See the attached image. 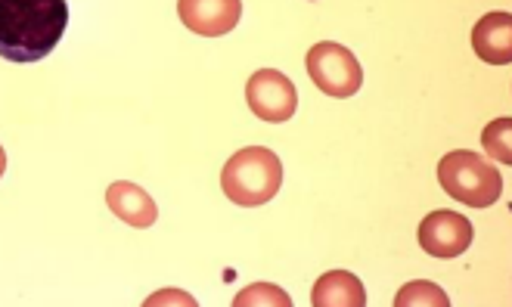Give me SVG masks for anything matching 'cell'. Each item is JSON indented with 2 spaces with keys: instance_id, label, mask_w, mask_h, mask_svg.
Returning <instances> with one entry per match:
<instances>
[{
  "instance_id": "cell-1",
  "label": "cell",
  "mask_w": 512,
  "mask_h": 307,
  "mask_svg": "<svg viewBox=\"0 0 512 307\" xmlns=\"http://www.w3.org/2000/svg\"><path fill=\"white\" fill-rule=\"evenodd\" d=\"M66 25V0H0V56L10 63H38L63 41Z\"/></svg>"
},
{
  "instance_id": "cell-2",
  "label": "cell",
  "mask_w": 512,
  "mask_h": 307,
  "mask_svg": "<svg viewBox=\"0 0 512 307\" xmlns=\"http://www.w3.org/2000/svg\"><path fill=\"white\" fill-rule=\"evenodd\" d=\"M224 196L243 208H258L270 202L283 187V165L274 149L246 146L233 152L221 171Z\"/></svg>"
},
{
  "instance_id": "cell-3",
  "label": "cell",
  "mask_w": 512,
  "mask_h": 307,
  "mask_svg": "<svg viewBox=\"0 0 512 307\" xmlns=\"http://www.w3.org/2000/svg\"><path fill=\"white\" fill-rule=\"evenodd\" d=\"M438 183L450 199L472 208H488L503 193V177L497 165H491L485 156L469 149L447 152L438 162Z\"/></svg>"
},
{
  "instance_id": "cell-4",
  "label": "cell",
  "mask_w": 512,
  "mask_h": 307,
  "mask_svg": "<svg viewBox=\"0 0 512 307\" xmlns=\"http://www.w3.org/2000/svg\"><path fill=\"white\" fill-rule=\"evenodd\" d=\"M308 75L323 90L326 97L348 100L354 97L360 84H364V69H360L357 56L333 41H320L308 50Z\"/></svg>"
},
{
  "instance_id": "cell-5",
  "label": "cell",
  "mask_w": 512,
  "mask_h": 307,
  "mask_svg": "<svg viewBox=\"0 0 512 307\" xmlns=\"http://www.w3.org/2000/svg\"><path fill=\"white\" fill-rule=\"evenodd\" d=\"M246 100L255 118L267 121V125H283L298 109V90L283 72L261 69L246 84Z\"/></svg>"
},
{
  "instance_id": "cell-6",
  "label": "cell",
  "mask_w": 512,
  "mask_h": 307,
  "mask_svg": "<svg viewBox=\"0 0 512 307\" xmlns=\"http://www.w3.org/2000/svg\"><path fill=\"white\" fill-rule=\"evenodd\" d=\"M472 224L457 211H432L419 224V245L432 258H460L472 245Z\"/></svg>"
},
{
  "instance_id": "cell-7",
  "label": "cell",
  "mask_w": 512,
  "mask_h": 307,
  "mask_svg": "<svg viewBox=\"0 0 512 307\" xmlns=\"http://www.w3.org/2000/svg\"><path fill=\"white\" fill-rule=\"evenodd\" d=\"M177 16L202 38H221L239 25L243 0H177Z\"/></svg>"
},
{
  "instance_id": "cell-8",
  "label": "cell",
  "mask_w": 512,
  "mask_h": 307,
  "mask_svg": "<svg viewBox=\"0 0 512 307\" xmlns=\"http://www.w3.org/2000/svg\"><path fill=\"white\" fill-rule=\"evenodd\" d=\"M106 205L112 208V214L118 221H125V224H131L137 230L153 227L156 218H159L156 199L149 196L143 187L128 183V180H115L112 183V187L106 190Z\"/></svg>"
},
{
  "instance_id": "cell-9",
  "label": "cell",
  "mask_w": 512,
  "mask_h": 307,
  "mask_svg": "<svg viewBox=\"0 0 512 307\" xmlns=\"http://www.w3.org/2000/svg\"><path fill=\"white\" fill-rule=\"evenodd\" d=\"M472 50L478 59L491 66L512 63V16L509 13H488L472 28Z\"/></svg>"
},
{
  "instance_id": "cell-10",
  "label": "cell",
  "mask_w": 512,
  "mask_h": 307,
  "mask_svg": "<svg viewBox=\"0 0 512 307\" xmlns=\"http://www.w3.org/2000/svg\"><path fill=\"white\" fill-rule=\"evenodd\" d=\"M314 307H364L367 304V289L348 270H329L314 283L311 292Z\"/></svg>"
},
{
  "instance_id": "cell-11",
  "label": "cell",
  "mask_w": 512,
  "mask_h": 307,
  "mask_svg": "<svg viewBox=\"0 0 512 307\" xmlns=\"http://www.w3.org/2000/svg\"><path fill=\"white\" fill-rule=\"evenodd\" d=\"M481 146L488 149V156L500 165L512 162V118H497L481 134Z\"/></svg>"
},
{
  "instance_id": "cell-12",
  "label": "cell",
  "mask_w": 512,
  "mask_h": 307,
  "mask_svg": "<svg viewBox=\"0 0 512 307\" xmlns=\"http://www.w3.org/2000/svg\"><path fill=\"white\" fill-rule=\"evenodd\" d=\"M413 304H432V307H450V298L441 286L435 283H426V280H416V283H407L398 298H395V307H413Z\"/></svg>"
},
{
  "instance_id": "cell-13",
  "label": "cell",
  "mask_w": 512,
  "mask_h": 307,
  "mask_svg": "<svg viewBox=\"0 0 512 307\" xmlns=\"http://www.w3.org/2000/svg\"><path fill=\"white\" fill-rule=\"evenodd\" d=\"M236 307H255V304H267V307H292V298L277 289V286H270V283H255L249 289H243L236 298H233Z\"/></svg>"
},
{
  "instance_id": "cell-14",
  "label": "cell",
  "mask_w": 512,
  "mask_h": 307,
  "mask_svg": "<svg viewBox=\"0 0 512 307\" xmlns=\"http://www.w3.org/2000/svg\"><path fill=\"white\" fill-rule=\"evenodd\" d=\"M4 171H7V152L0 146V177H4Z\"/></svg>"
}]
</instances>
